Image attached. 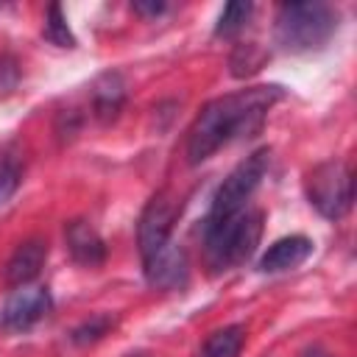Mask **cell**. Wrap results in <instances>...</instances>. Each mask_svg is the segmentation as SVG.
I'll list each match as a JSON object with an SVG mask.
<instances>
[{"label": "cell", "instance_id": "obj_1", "mask_svg": "<svg viewBox=\"0 0 357 357\" xmlns=\"http://www.w3.org/2000/svg\"><path fill=\"white\" fill-rule=\"evenodd\" d=\"M279 98H282V86L271 84V86H251V89H240L234 95L209 100L190 128L187 162L201 165L231 139L254 137Z\"/></svg>", "mask_w": 357, "mask_h": 357}, {"label": "cell", "instance_id": "obj_2", "mask_svg": "<svg viewBox=\"0 0 357 357\" xmlns=\"http://www.w3.org/2000/svg\"><path fill=\"white\" fill-rule=\"evenodd\" d=\"M262 220L265 215L259 209H240L237 215L206 223L204 226V243H206V262L215 273L229 271L234 265H243L259 245L262 237Z\"/></svg>", "mask_w": 357, "mask_h": 357}, {"label": "cell", "instance_id": "obj_3", "mask_svg": "<svg viewBox=\"0 0 357 357\" xmlns=\"http://www.w3.org/2000/svg\"><path fill=\"white\" fill-rule=\"evenodd\" d=\"M337 31V11L326 3H284L276 14V42L290 53L321 50Z\"/></svg>", "mask_w": 357, "mask_h": 357}, {"label": "cell", "instance_id": "obj_4", "mask_svg": "<svg viewBox=\"0 0 357 357\" xmlns=\"http://www.w3.org/2000/svg\"><path fill=\"white\" fill-rule=\"evenodd\" d=\"M268 165H271V151L268 148H259L254 151L251 156H245L226 178L223 184L218 187L215 198H212V209L206 215V223H218V220H226L231 215H237L240 209L248 206V198L257 192V187L262 184L265 173H268Z\"/></svg>", "mask_w": 357, "mask_h": 357}, {"label": "cell", "instance_id": "obj_5", "mask_svg": "<svg viewBox=\"0 0 357 357\" xmlns=\"http://www.w3.org/2000/svg\"><path fill=\"white\" fill-rule=\"evenodd\" d=\"M304 190L310 204L329 220H337L351 209V170L337 159L315 165L304 178Z\"/></svg>", "mask_w": 357, "mask_h": 357}, {"label": "cell", "instance_id": "obj_6", "mask_svg": "<svg viewBox=\"0 0 357 357\" xmlns=\"http://www.w3.org/2000/svg\"><path fill=\"white\" fill-rule=\"evenodd\" d=\"M176 204L159 192L153 195L142 215H139V223H137V245H139V257L142 262L151 259L165 243H170V231H173V223H176Z\"/></svg>", "mask_w": 357, "mask_h": 357}, {"label": "cell", "instance_id": "obj_7", "mask_svg": "<svg viewBox=\"0 0 357 357\" xmlns=\"http://www.w3.org/2000/svg\"><path fill=\"white\" fill-rule=\"evenodd\" d=\"M50 307H53V298H50L47 287L22 284V287H17L6 298L3 312H0V321L8 329H28L36 321H42L50 312Z\"/></svg>", "mask_w": 357, "mask_h": 357}, {"label": "cell", "instance_id": "obj_8", "mask_svg": "<svg viewBox=\"0 0 357 357\" xmlns=\"http://www.w3.org/2000/svg\"><path fill=\"white\" fill-rule=\"evenodd\" d=\"M145 265V276L153 287L159 290H181L190 279V262L181 245H176L173 240L165 243L151 259L142 262Z\"/></svg>", "mask_w": 357, "mask_h": 357}, {"label": "cell", "instance_id": "obj_9", "mask_svg": "<svg viewBox=\"0 0 357 357\" xmlns=\"http://www.w3.org/2000/svg\"><path fill=\"white\" fill-rule=\"evenodd\" d=\"M64 243L73 262H78L81 268H98L106 259V243L89 220H81V218L70 220L64 226Z\"/></svg>", "mask_w": 357, "mask_h": 357}, {"label": "cell", "instance_id": "obj_10", "mask_svg": "<svg viewBox=\"0 0 357 357\" xmlns=\"http://www.w3.org/2000/svg\"><path fill=\"white\" fill-rule=\"evenodd\" d=\"M45 259H47V243L42 237H31V240L20 243L17 251L11 254L8 265H6V282L11 287L31 284L39 276Z\"/></svg>", "mask_w": 357, "mask_h": 357}, {"label": "cell", "instance_id": "obj_11", "mask_svg": "<svg viewBox=\"0 0 357 357\" xmlns=\"http://www.w3.org/2000/svg\"><path fill=\"white\" fill-rule=\"evenodd\" d=\"M92 117L100 126H109L112 120H117L123 103H126V81L120 73H103L95 78L92 84Z\"/></svg>", "mask_w": 357, "mask_h": 357}, {"label": "cell", "instance_id": "obj_12", "mask_svg": "<svg viewBox=\"0 0 357 357\" xmlns=\"http://www.w3.org/2000/svg\"><path fill=\"white\" fill-rule=\"evenodd\" d=\"M310 254H312V240H310V237H304V234L279 237V240L271 243V248L262 254L259 271H262V273H282V271L298 268Z\"/></svg>", "mask_w": 357, "mask_h": 357}, {"label": "cell", "instance_id": "obj_13", "mask_svg": "<svg viewBox=\"0 0 357 357\" xmlns=\"http://www.w3.org/2000/svg\"><path fill=\"white\" fill-rule=\"evenodd\" d=\"M243 343H245V329L240 324H229V326L215 329L204 340L198 357H240Z\"/></svg>", "mask_w": 357, "mask_h": 357}, {"label": "cell", "instance_id": "obj_14", "mask_svg": "<svg viewBox=\"0 0 357 357\" xmlns=\"http://www.w3.org/2000/svg\"><path fill=\"white\" fill-rule=\"evenodd\" d=\"M42 36H45L50 45H56V47H75V36H73V31H70V25H67V17H64V11H61L59 3L47 6Z\"/></svg>", "mask_w": 357, "mask_h": 357}, {"label": "cell", "instance_id": "obj_15", "mask_svg": "<svg viewBox=\"0 0 357 357\" xmlns=\"http://www.w3.org/2000/svg\"><path fill=\"white\" fill-rule=\"evenodd\" d=\"M254 6L251 3H226L218 22H215V36H234L245 28Z\"/></svg>", "mask_w": 357, "mask_h": 357}, {"label": "cell", "instance_id": "obj_16", "mask_svg": "<svg viewBox=\"0 0 357 357\" xmlns=\"http://www.w3.org/2000/svg\"><path fill=\"white\" fill-rule=\"evenodd\" d=\"M265 53L257 47V45H240L231 56V75L234 78H245L251 73H257L262 64H265Z\"/></svg>", "mask_w": 357, "mask_h": 357}, {"label": "cell", "instance_id": "obj_17", "mask_svg": "<svg viewBox=\"0 0 357 357\" xmlns=\"http://www.w3.org/2000/svg\"><path fill=\"white\" fill-rule=\"evenodd\" d=\"M22 181V162L11 153H0V204L8 201Z\"/></svg>", "mask_w": 357, "mask_h": 357}, {"label": "cell", "instance_id": "obj_18", "mask_svg": "<svg viewBox=\"0 0 357 357\" xmlns=\"http://www.w3.org/2000/svg\"><path fill=\"white\" fill-rule=\"evenodd\" d=\"M112 326H114V318H109V315H92V318L84 321L78 329H73V343H78V346L95 343V340L103 337Z\"/></svg>", "mask_w": 357, "mask_h": 357}, {"label": "cell", "instance_id": "obj_19", "mask_svg": "<svg viewBox=\"0 0 357 357\" xmlns=\"http://www.w3.org/2000/svg\"><path fill=\"white\" fill-rule=\"evenodd\" d=\"M20 81V64L14 56H0V95H8Z\"/></svg>", "mask_w": 357, "mask_h": 357}, {"label": "cell", "instance_id": "obj_20", "mask_svg": "<svg viewBox=\"0 0 357 357\" xmlns=\"http://www.w3.org/2000/svg\"><path fill=\"white\" fill-rule=\"evenodd\" d=\"M167 6L165 3H134V11L137 14H145V17H159Z\"/></svg>", "mask_w": 357, "mask_h": 357}, {"label": "cell", "instance_id": "obj_21", "mask_svg": "<svg viewBox=\"0 0 357 357\" xmlns=\"http://www.w3.org/2000/svg\"><path fill=\"white\" fill-rule=\"evenodd\" d=\"M298 357H332V354H329L324 346H307V349H304Z\"/></svg>", "mask_w": 357, "mask_h": 357}, {"label": "cell", "instance_id": "obj_22", "mask_svg": "<svg viewBox=\"0 0 357 357\" xmlns=\"http://www.w3.org/2000/svg\"><path fill=\"white\" fill-rule=\"evenodd\" d=\"M126 357H148L145 351H131V354H126Z\"/></svg>", "mask_w": 357, "mask_h": 357}]
</instances>
